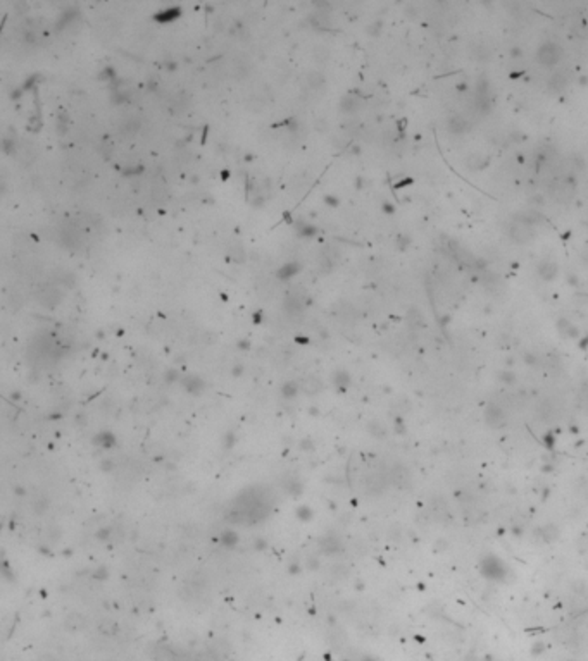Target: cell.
I'll use <instances>...</instances> for the list:
<instances>
[{
    "instance_id": "obj_8",
    "label": "cell",
    "mask_w": 588,
    "mask_h": 661,
    "mask_svg": "<svg viewBox=\"0 0 588 661\" xmlns=\"http://www.w3.org/2000/svg\"><path fill=\"white\" fill-rule=\"evenodd\" d=\"M469 54H471V57L478 62H486L492 59V50H490L485 43H474L473 47H471Z\"/></svg>"
},
{
    "instance_id": "obj_1",
    "label": "cell",
    "mask_w": 588,
    "mask_h": 661,
    "mask_svg": "<svg viewBox=\"0 0 588 661\" xmlns=\"http://www.w3.org/2000/svg\"><path fill=\"white\" fill-rule=\"evenodd\" d=\"M507 234L516 245H530L535 239V234H537L533 219L526 216L514 217L512 220H509Z\"/></svg>"
},
{
    "instance_id": "obj_2",
    "label": "cell",
    "mask_w": 588,
    "mask_h": 661,
    "mask_svg": "<svg viewBox=\"0 0 588 661\" xmlns=\"http://www.w3.org/2000/svg\"><path fill=\"white\" fill-rule=\"evenodd\" d=\"M564 57V50L556 41H544L537 50V61L540 66L554 67L557 66Z\"/></svg>"
},
{
    "instance_id": "obj_17",
    "label": "cell",
    "mask_w": 588,
    "mask_h": 661,
    "mask_svg": "<svg viewBox=\"0 0 588 661\" xmlns=\"http://www.w3.org/2000/svg\"><path fill=\"white\" fill-rule=\"evenodd\" d=\"M521 55H523L521 48H512V57H514V59L518 57V59H519V57H521Z\"/></svg>"
},
{
    "instance_id": "obj_14",
    "label": "cell",
    "mask_w": 588,
    "mask_h": 661,
    "mask_svg": "<svg viewBox=\"0 0 588 661\" xmlns=\"http://www.w3.org/2000/svg\"><path fill=\"white\" fill-rule=\"evenodd\" d=\"M160 14H164V16H157V19H159V21H169V19H174V17H178L179 9H169V10H166V12H160Z\"/></svg>"
},
{
    "instance_id": "obj_12",
    "label": "cell",
    "mask_w": 588,
    "mask_h": 661,
    "mask_svg": "<svg viewBox=\"0 0 588 661\" xmlns=\"http://www.w3.org/2000/svg\"><path fill=\"white\" fill-rule=\"evenodd\" d=\"M298 270H300V265L295 264V262H290V264L283 265V267L278 270V277L280 279H288V277L295 276Z\"/></svg>"
},
{
    "instance_id": "obj_3",
    "label": "cell",
    "mask_w": 588,
    "mask_h": 661,
    "mask_svg": "<svg viewBox=\"0 0 588 661\" xmlns=\"http://www.w3.org/2000/svg\"><path fill=\"white\" fill-rule=\"evenodd\" d=\"M471 129V122L462 114H452L447 119V131L450 134H466Z\"/></svg>"
},
{
    "instance_id": "obj_15",
    "label": "cell",
    "mask_w": 588,
    "mask_h": 661,
    "mask_svg": "<svg viewBox=\"0 0 588 661\" xmlns=\"http://www.w3.org/2000/svg\"><path fill=\"white\" fill-rule=\"evenodd\" d=\"M298 231L302 232L304 236H312L314 232H316V229H314L312 226H309V224H298Z\"/></svg>"
},
{
    "instance_id": "obj_4",
    "label": "cell",
    "mask_w": 588,
    "mask_h": 661,
    "mask_svg": "<svg viewBox=\"0 0 588 661\" xmlns=\"http://www.w3.org/2000/svg\"><path fill=\"white\" fill-rule=\"evenodd\" d=\"M552 197L556 198V202H561V204H566V202L571 200L575 197V186L571 185L569 181H557L556 186L550 190Z\"/></svg>"
},
{
    "instance_id": "obj_16",
    "label": "cell",
    "mask_w": 588,
    "mask_h": 661,
    "mask_svg": "<svg viewBox=\"0 0 588 661\" xmlns=\"http://www.w3.org/2000/svg\"><path fill=\"white\" fill-rule=\"evenodd\" d=\"M369 33H373V35H376V33H380L381 31V22H374V24H371L369 26Z\"/></svg>"
},
{
    "instance_id": "obj_6",
    "label": "cell",
    "mask_w": 588,
    "mask_h": 661,
    "mask_svg": "<svg viewBox=\"0 0 588 661\" xmlns=\"http://www.w3.org/2000/svg\"><path fill=\"white\" fill-rule=\"evenodd\" d=\"M537 272L540 276V279L544 281H552L556 279V276L559 274V267L554 260H542L537 267Z\"/></svg>"
},
{
    "instance_id": "obj_10",
    "label": "cell",
    "mask_w": 588,
    "mask_h": 661,
    "mask_svg": "<svg viewBox=\"0 0 588 661\" xmlns=\"http://www.w3.org/2000/svg\"><path fill=\"white\" fill-rule=\"evenodd\" d=\"M307 83H309V86L310 88H314V90H323L324 88V76L321 73H317V71H314V73H309L307 74Z\"/></svg>"
},
{
    "instance_id": "obj_13",
    "label": "cell",
    "mask_w": 588,
    "mask_h": 661,
    "mask_svg": "<svg viewBox=\"0 0 588 661\" xmlns=\"http://www.w3.org/2000/svg\"><path fill=\"white\" fill-rule=\"evenodd\" d=\"M571 31H573V35L578 36V38H585V36H587V24L583 21H576L575 24H573Z\"/></svg>"
},
{
    "instance_id": "obj_9",
    "label": "cell",
    "mask_w": 588,
    "mask_h": 661,
    "mask_svg": "<svg viewBox=\"0 0 588 661\" xmlns=\"http://www.w3.org/2000/svg\"><path fill=\"white\" fill-rule=\"evenodd\" d=\"M59 300H61V293L57 291V288H43L42 289L40 302H42L43 305L54 307V305H57Z\"/></svg>"
},
{
    "instance_id": "obj_5",
    "label": "cell",
    "mask_w": 588,
    "mask_h": 661,
    "mask_svg": "<svg viewBox=\"0 0 588 661\" xmlns=\"http://www.w3.org/2000/svg\"><path fill=\"white\" fill-rule=\"evenodd\" d=\"M566 86H568V78L563 71H556V73L549 78V81H547V90H549L550 93H554V95L563 93L564 90H566Z\"/></svg>"
},
{
    "instance_id": "obj_11",
    "label": "cell",
    "mask_w": 588,
    "mask_h": 661,
    "mask_svg": "<svg viewBox=\"0 0 588 661\" xmlns=\"http://www.w3.org/2000/svg\"><path fill=\"white\" fill-rule=\"evenodd\" d=\"M340 107H342V110L347 112V114H354V112L359 109V100L355 99V97H350V95L349 97H343Z\"/></svg>"
},
{
    "instance_id": "obj_7",
    "label": "cell",
    "mask_w": 588,
    "mask_h": 661,
    "mask_svg": "<svg viewBox=\"0 0 588 661\" xmlns=\"http://www.w3.org/2000/svg\"><path fill=\"white\" fill-rule=\"evenodd\" d=\"M488 162H490L488 157L483 155V153H478V152L469 153V155L464 159V165H466L469 171H481V169H485L486 165H488Z\"/></svg>"
}]
</instances>
